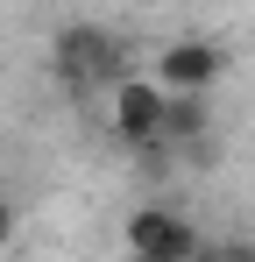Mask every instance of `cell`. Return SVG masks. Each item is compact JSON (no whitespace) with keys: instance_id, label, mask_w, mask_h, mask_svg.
Here are the masks:
<instances>
[{"instance_id":"obj_5","label":"cell","mask_w":255,"mask_h":262,"mask_svg":"<svg viewBox=\"0 0 255 262\" xmlns=\"http://www.w3.org/2000/svg\"><path fill=\"white\" fill-rule=\"evenodd\" d=\"M206 135H213V99H206V92H170L163 142H170V149H192V142H206Z\"/></svg>"},{"instance_id":"obj_2","label":"cell","mask_w":255,"mask_h":262,"mask_svg":"<svg viewBox=\"0 0 255 262\" xmlns=\"http://www.w3.org/2000/svg\"><path fill=\"white\" fill-rule=\"evenodd\" d=\"M128 248L149 262H184L206 248V234L192 227L184 213H170V206H135V220H128Z\"/></svg>"},{"instance_id":"obj_4","label":"cell","mask_w":255,"mask_h":262,"mask_svg":"<svg viewBox=\"0 0 255 262\" xmlns=\"http://www.w3.org/2000/svg\"><path fill=\"white\" fill-rule=\"evenodd\" d=\"M220 64H227V57H220L206 36H184V43H170L163 57H156V78H163L170 92H206L213 78H220Z\"/></svg>"},{"instance_id":"obj_3","label":"cell","mask_w":255,"mask_h":262,"mask_svg":"<svg viewBox=\"0 0 255 262\" xmlns=\"http://www.w3.org/2000/svg\"><path fill=\"white\" fill-rule=\"evenodd\" d=\"M163 106H170L163 78H121V85H114V142H121V149L156 142V135H163Z\"/></svg>"},{"instance_id":"obj_6","label":"cell","mask_w":255,"mask_h":262,"mask_svg":"<svg viewBox=\"0 0 255 262\" xmlns=\"http://www.w3.org/2000/svg\"><path fill=\"white\" fill-rule=\"evenodd\" d=\"M7 234H14V213H7V206H0V241H7Z\"/></svg>"},{"instance_id":"obj_1","label":"cell","mask_w":255,"mask_h":262,"mask_svg":"<svg viewBox=\"0 0 255 262\" xmlns=\"http://www.w3.org/2000/svg\"><path fill=\"white\" fill-rule=\"evenodd\" d=\"M50 71H57V85L71 92V99H92V92L114 99V85L135 78V50H128V36L99 29V21H71V29H57Z\"/></svg>"}]
</instances>
